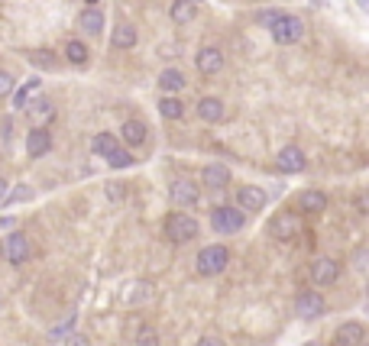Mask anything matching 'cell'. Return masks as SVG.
<instances>
[{
    "label": "cell",
    "instance_id": "cell-1",
    "mask_svg": "<svg viewBox=\"0 0 369 346\" xmlns=\"http://www.w3.org/2000/svg\"><path fill=\"white\" fill-rule=\"evenodd\" d=\"M227 263H230V252H227V246L214 243V246H204V250L198 252V259H195V269H198V275L211 278V275H221L223 269H227Z\"/></svg>",
    "mask_w": 369,
    "mask_h": 346
},
{
    "label": "cell",
    "instance_id": "cell-2",
    "mask_svg": "<svg viewBox=\"0 0 369 346\" xmlns=\"http://www.w3.org/2000/svg\"><path fill=\"white\" fill-rule=\"evenodd\" d=\"M269 30H272V39L279 42V45H292V42L301 39V32H305V23L298 20V17H292V13H279Z\"/></svg>",
    "mask_w": 369,
    "mask_h": 346
},
{
    "label": "cell",
    "instance_id": "cell-3",
    "mask_svg": "<svg viewBox=\"0 0 369 346\" xmlns=\"http://www.w3.org/2000/svg\"><path fill=\"white\" fill-rule=\"evenodd\" d=\"M166 236L172 243H191L198 236V221L188 217V214H169V221H166Z\"/></svg>",
    "mask_w": 369,
    "mask_h": 346
},
{
    "label": "cell",
    "instance_id": "cell-4",
    "mask_svg": "<svg viewBox=\"0 0 369 346\" xmlns=\"http://www.w3.org/2000/svg\"><path fill=\"white\" fill-rule=\"evenodd\" d=\"M3 252H7V263L10 265H23L26 259H30V252H32L30 236H26V233H10L7 243H3Z\"/></svg>",
    "mask_w": 369,
    "mask_h": 346
},
{
    "label": "cell",
    "instance_id": "cell-5",
    "mask_svg": "<svg viewBox=\"0 0 369 346\" xmlns=\"http://www.w3.org/2000/svg\"><path fill=\"white\" fill-rule=\"evenodd\" d=\"M169 194H172V204H175V207H195V204H198V198H201L198 185H195V181H188V179H175V181H172Z\"/></svg>",
    "mask_w": 369,
    "mask_h": 346
},
{
    "label": "cell",
    "instance_id": "cell-6",
    "mask_svg": "<svg viewBox=\"0 0 369 346\" xmlns=\"http://www.w3.org/2000/svg\"><path fill=\"white\" fill-rule=\"evenodd\" d=\"M211 227L217 233H237L243 227V214L237 207H214Z\"/></svg>",
    "mask_w": 369,
    "mask_h": 346
},
{
    "label": "cell",
    "instance_id": "cell-7",
    "mask_svg": "<svg viewBox=\"0 0 369 346\" xmlns=\"http://www.w3.org/2000/svg\"><path fill=\"white\" fill-rule=\"evenodd\" d=\"M275 165H279V172H285V175H298V172H305L308 159L298 146H285L282 152H279V159H275Z\"/></svg>",
    "mask_w": 369,
    "mask_h": 346
},
{
    "label": "cell",
    "instance_id": "cell-8",
    "mask_svg": "<svg viewBox=\"0 0 369 346\" xmlns=\"http://www.w3.org/2000/svg\"><path fill=\"white\" fill-rule=\"evenodd\" d=\"M269 233H272L279 243L295 240V233H298V217L292 214V210H285V214L272 217V223H269Z\"/></svg>",
    "mask_w": 369,
    "mask_h": 346
},
{
    "label": "cell",
    "instance_id": "cell-9",
    "mask_svg": "<svg viewBox=\"0 0 369 346\" xmlns=\"http://www.w3.org/2000/svg\"><path fill=\"white\" fill-rule=\"evenodd\" d=\"M195 62H198L201 74H208V78H211V74H217L223 68V52L217 49V45H204V49L195 55Z\"/></svg>",
    "mask_w": 369,
    "mask_h": 346
},
{
    "label": "cell",
    "instance_id": "cell-10",
    "mask_svg": "<svg viewBox=\"0 0 369 346\" xmlns=\"http://www.w3.org/2000/svg\"><path fill=\"white\" fill-rule=\"evenodd\" d=\"M295 311L298 317H305V320H315V317L324 314V298L317 292H301L295 301Z\"/></svg>",
    "mask_w": 369,
    "mask_h": 346
},
{
    "label": "cell",
    "instance_id": "cell-11",
    "mask_svg": "<svg viewBox=\"0 0 369 346\" xmlns=\"http://www.w3.org/2000/svg\"><path fill=\"white\" fill-rule=\"evenodd\" d=\"M311 278H315V285H334L340 278V265L334 259L321 256V259L311 263Z\"/></svg>",
    "mask_w": 369,
    "mask_h": 346
},
{
    "label": "cell",
    "instance_id": "cell-12",
    "mask_svg": "<svg viewBox=\"0 0 369 346\" xmlns=\"http://www.w3.org/2000/svg\"><path fill=\"white\" fill-rule=\"evenodd\" d=\"M26 149H30V156H32V159L46 156V152L52 149V133H49L46 126H32L30 136H26Z\"/></svg>",
    "mask_w": 369,
    "mask_h": 346
},
{
    "label": "cell",
    "instance_id": "cell-13",
    "mask_svg": "<svg viewBox=\"0 0 369 346\" xmlns=\"http://www.w3.org/2000/svg\"><path fill=\"white\" fill-rule=\"evenodd\" d=\"M237 204H240V210H263L266 207V191L256 188V185H240V191H237Z\"/></svg>",
    "mask_w": 369,
    "mask_h": 346
},
{
    "label": "cell",
    "instance_id": "cell-14",
    "mask_svg": "<svg viewBox=\"0 0 369 346\" xmlns=\"http://www.w3.org/2000/svg\"><path fill=\"white\" fill-rule=\"evenodd\" d=\"M201 181H204L208 188H227V185H230V168L221 165V162L204 165L201 168Z\"/></svg>",
    "mask_w": 369,
    "mask_h": 346
},
{
    "label": "cell",
    "instance_id": "cell-15",
    "mask_svg": "<svg viewBox=\"0 0 369 346\" xmlns=\"http://www.w3.org/2000/svg\"><path fill=\"white\" fill-rule=\"evenodd\" d=\"M363 340H366V330L359 320H347L337 327V346H363Z\"/></svg>",
    "mask_w": 369,
    "mask_h": 346
},
{
    "label": "cell",
    "instance_id": "cell-16",
    "mask_svg": "<svg viewBox=\"0 0 369 346\" xmlns=\"http://www.w3.org/2000/svg\"><path fill=\"white\" fill-rule=\"evenodd\" d=\"M298 210L301 214H321V210H327V194L317 188H308L301 191V198H298Z\"/></svg>",
    "mask_w": 369,
    "mask_h": 346
},
{
    "label": "cell",
    "instance_id": "cell-17",
    "mask_svg": "<svg viewBox=\"0 0 369 346\" xmlns=\"http://www.w3.org/2000/svg\"><path fill=\"white\" fill-rule=\"evenodd\" d=\"M120 136H123L127 146H143L149 136V126L143 123V120H127V123L120 126Z\"/></svg>",
    "mask_w": 369,
    "mask_h": 346
},
{
    "label": "cell",
    "instance_id": "cell-18",
    "mask_svg": "<svg viewBox=\"0 0 369 346\" xmlns=\"http://www.w3.org/2000/svg\"><path fill=\"white\" fill-rule=\"evenodd\" d=\"M137 39H139V32H137V26H130V23H120V26L110 32V45H114V49H133Z\"/></svg>",
    "mask_w": 369,
    "mask_h": 346
},
{
    "label": "cell",
    "instance_id": "cell-19",
    "mask_svg": "<svg viewBox=\"0 0 369 346\" xmlns=\"http://www.w3.org/2000/svg\"><path fill=\"white\" fill-rule=\"evenodd\" d=\"M198 116L204 123H217L223 116V101L221 97H201L198 101Z\"/></svg>",
    "mask_w": 369,
    "mask_h": 346
},
{
    "label": "cell",
    "instance_id": "cell-20",
    "mask_svg": "<svg viewBox=\"0 0 369 346\" xmlns=\"http://www.w3.org/2000/svg\"><path fill=\"white\" fill-rule=\"evenodd\" d=\"M185 74L179 72V68H166V72L159 74V88H162V91H166V94H175V91H181V88H185Z\"/></svg>",
    "mask_w": 369,
    "mask_h": 346
},
{
    "label": "cell",
    "instance_id": "cell-21",
    "mask_svg": "<svg viewBox=\"0 0 369 346\" xmlns=\"http://www.w3.org/2000/svg\"><path fill=\"white\" fill-rule=\"evenodd\" d=\"M169 13H172V20L175 23H191L195 17H198V3H191V0H175Z\"/></svg>",
    "mask_w": 369,
    "mask_h": 346
},
{
    "label": "cell",
    "instance_id": "cell-22",
    "mask_svg": "<svg viewBox=\"0 0 369 346\" xmlns=\"http://www.w3.org/2000/svg\"><path fill=\"white\" fill-rule=\"evenodd\" d=\"M26 110H30V116H32V120H39V123H49V120L55 116L52 101H46V97H39V101L26 104Z\"/></svg>",
    "mask_w": 369,
    "mask_h": 346
},
{
    "label": "cell",
    "instance_id": "cell-23",
    "mask_svg": "<svg viewBox=\"0 0 369 346\" xmlns=\"http://www.w3.org/2000/svg\"><path fill=\"white\" fill-rule=\"evenodd\" d=\"M81 30L91 32V36H101V30H104V13L94 10V7H88V10L81 13Z\"/></svg>",
    "mask_w": 369,
    "mask_h": 346
},
{
    "label": "cell",
    "instance_id": "cell-24",
    "mask_svg": "<svg viewBox=\"0 0 369 346\" xmlns=\"http://www.w3.org/2000/svg\"><path fill=\"white\" fill-rule=\"evenodd\" d=\"M159 114L166 116V120H181L185 116V104H181L179 97H162L159 101Z\"/></svg>",
    "mask_w": 369,
    "mask_h": 346
},
{
    "label": "cell",
    "instance_id": "cell-25",
    "mask_svg": "<svg viewBox=\"0 0 369 346\" xmlns=\"http://www.w3.org/2000/svg\"><path fill=\"white\" fill-rule=\"evenodd\" d=\"M91 149H94L97 156H110V152H114V149H120V143H117V136L114 133H97L94 139H91Z\"/></svg>",
    "mask_w": 369,
    "mask_h": 346
},
{
    "label": "cell",
    "instance_id": "cell-26",
    "mask_svg": "<svg viewBox=\"0 0 369 346\" xmlns=\"http://www.w3.org/2000/svg\"><path fill=\"white\" fill-rule=\"evenodd\" d=\"M30 65H36V68H55V65H59V59H55L52 49H32V52H30Z\"/></svg>",
    "mask_w": 369,
    "mask_h": 346
},
{
    "label": "cell",
    "instance_id": "cell-27",
    "mask_svg": "<svg viewBox=\"0 0 369 346\" xmlns=\"http://www.w3.org/2000/svg\"><path fill=\"white\" fill-rule=\"evenodd\" d=\"M65 59L72 65H88V49H85V42H78L72 39L68 45H65Z\"/></svg>",
    "mask_w": 369,
    "mask_h": 346
},
{
    "label": "cell",
    "instance_id": "cell-28",
    "mask_svg": "<svg viewBox=\"0 0 369 346\" xmlns=\"http://www.w3.org/2000/svg\"><path fill=\"white\" fill-rule=\"evenodd\" d=\"M39 91H43V81H39V78H32V81L23 84V91H20V94L13 97V104H17V107H26V104H30V97H36Z\"/></svg>",
    "mask_w": 369,
    "mask_h": 346
},
{
    "label": "cell",
    "instance_id": "cell-29",
    "mask_svg": "<svg viewBox=\"0 0 369 346\" xmlns=\"http://www.w3.org/2000/svg\"><path fill=\"white\" fill-rule=\"evenodd\" d=\"M107 162H110V168H127V165H133V156H130L127 149H114V152L107 156Z\"/></svg>",
    "mask_w": 369,
    "mask_h": 346
},
{
    "label": "cell",
    "instance_id": "cell-30",
    "mask_svg": "<svg viewBox=\"0 0 369 346\" xmlns=\"http://www.w3.org/2000/svg\"><path fill=\"white\" fill-rule=\"evenodd\" d=\"M72 327H74V314H68V317H65V320H62V324H55L52 330H49V340H65Z\"/></svg>",
    "mask_w": 369,
    "mask_h": 346
},
{
    "label": "cell",
    "instance_id": "cell-31",
    "mask_svg": "<svg viewBox=\"0 0 369 346\" xmlns=\"http://www.w3.org/2000/svg\"><path fill=\"white\" fill-rule=\"evenodd\" d=\"M30 198H32V191L26 188V185H17L13 191H7V198L3 201H7V204H17V201H30Z\"/></svg>",
    "mask_w": 369,
    "mask_h": 346
},
{
    "label": "cell",
    "instance_id": "cell-32",
    "mask_svg": "<svg viewBox=\"0 0 369 346\" xmlns=\"http://www.w3.org/2000/svg\"><path fill=\"white\" fill-rule=\"evenodd\" d=\"M139 346H159V334L152 330V327H146L143 334H139V340H137Z\"/></svg>",
    "mask_w": 369,
    "mask_h": 346
},
{
    "label": "cell",
    "instance_id": "cell-33",
    "mask_svg": "<svg viewBox=\"0 0 369 346\" xmlns=\"http://www.w3.org/2000/svg\"><path fill=\"white\" fill-rule=\"evenodd\" d=\"M13 94V78L10 72H0V97H10Z\"/></svg>",
    "mask_w": 369,
    "mask_h": 346
},
{
    "label": "cell",
    "instance_id": "cell-34",
    "mask_svg": "<svg viewBox=\"0 0 369 346\" xmlns=\"http://www.w3.org/2000/svg\"><path fill=\"white\" fill-rule=\"evenodd\" d=\"M65 346H91V340L85 334H68L65 336Z\"/></svg>",
    "mask_w": 369,
    "mask_h": 346
},
{
    "label": "cell",
    "instance_id": "cell-35",
    "mask_svg": "<svg viewBox=\"0 0 369 346\" xmlns=\"http://www.w3.org/2000/svg\"><path fill=\"white\" fill-rule=\"evenodd\" d=\"M195 346H227V343H223V340H217V336H201Z\"/></svg>",
    "mask_w": 369,
    "mask_h": 346
},
{
    "label": "cell",
    "instance_id": "cell-36",
    "mask_svg": "<svg viewBox=\"0 0 369 346\" xmlns=\"http://www.w3.org/2000/svg\"><path fill=\"white\" fill-rule=\"evenodd\" d=\"M107 198L120 201V198H123V188H120V185H107Z\"/></svg>",
    "mask_w": 369,
    "mask_h": 346
},
{
    "label": "cell",
    "instance_id": "cell-37",
    "mask_svg": "<svg viewBox=\"0 0 369 346\" xmlns=\"http://www.w3.org/2000/svg\"><path fill=\"white\" fill-rule=\"evenodd\" d=\"M353 265H357V269H366V250H363V246H359L357 256H353Z\"/></svg>",
    "mask_w": 369,
    "mask_h": 346
},
{
    "label": "cell",
    "instance_id": "cell-38",
    "mask_svg": "<svg viewBox=\"0 0 369 346\" xmlns=\"http://www.w3.org/2000/svg\"><path fill=\"white\" fill-rule=\"evenodd\" d=\"M275 17H279V13H275V10H266V13H259V20H263L266 26H272V23H275Z\"/></svg>",
    "mask_w": 369,
    "mask_h": 346
},
{
    "label": "cell",
    "instance_id": "cell-39",
    "mask_svg": "<svg viewBox=\"0 0 369 346\" xmlns=\"http://www.w3.org/2000/svg\"><path fill=\"white\" fill-rule=\"evenodd\" d=\"M3 139H7V143H10V139H13V123H10V120L3 123Z\"/></svg>",
    "mask_w": 369,
    "mask_h": 346
},
{
    "label": "cell",
    "instance_id": "cell-40",
    "mask_svg": "<svg viewBox=\"0 0 369 346\" xmlns=\"http://www.w3.org/2000/svg\"><path fill=\"white\" fill-rule=\"evenodd\" d=\"M7 191H10V185H7V181H3V179H0V201H3V198H7Z\"/></svg>",
    "mask_w": 369,
    "mask_h": 346
},
{
    "label": "cell",
    "instance_id": "cell-41",
    "mask_svg": "<svg viewBox=\"0 0 369 346\" xmlns=\"http://www.w3.org/2000/svg\"><path fill=\"white\" fill-rule=\"evenodd\" d=\"M357 3H359V7H363V10H366V7H369V0H357Z\"/></svg>",
    "mask_w": 369,
    "mask_h": 346
},
{
    "label": "cell",
    "instance_id": "cell-42",
    "mask_svg": "<svg viewBox=\"0 0 369 346\" xmlns=\"http://www.w3.org/2000/svg\"><path fill=\"white\" fill-rule=\"evenodd\" d=\"M7 223H10V217H7V221H0V227H7Z\"/></svg>",
    "mask_w": 369,
    "mask_h": 346
},
{
    "label": "cell",
    "instance_id": "cell-43",
    "mask_svg": "<svg viewBox=\"0 0 369 346\" xmlns=\"http://www.w3.org/2000/svg\"><path fill=\"white\" fill-rule=\"evenodd\" d=\"M305 346H321V343H305Z\"/></svg>",
    "mask_w": 369,
    "mask_h": 346
},
{
    "label": "cell",
    "instance_id": "cell-44",
    "mask_svg": "<svg viewBox=\"0 0 369 346\" xmlns=\"http://www.w3.org/2000/svg\"><path fill=\"white\" fill-rule=\"evenodd\" d=\"M191 3H198V0H191Z\"/></svg>",
    "mask_w": 369,
    "mask_h": 346
}]
</instances>
